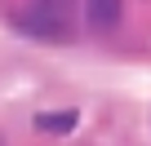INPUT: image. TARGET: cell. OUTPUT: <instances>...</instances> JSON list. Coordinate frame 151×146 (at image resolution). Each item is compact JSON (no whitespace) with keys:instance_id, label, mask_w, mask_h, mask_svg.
<instances>
[{"instance_id":"obj_3","label":"cell","mask_w":151,"mask_h":146,"mask_svg":"<svg viewBox=\"0 0 151 146\" xmlns=\"http://www.w3.org/2000/svg\"><path fill=\"white\" fill-rule=\"evenodd\" d=\"M76 120H80L76 111H40V115H36V128H40V133H71Z\"/></svg>"},{"instance_id":"obj_2","label":"cell","mask_w":151,"mask_h":146,"mask_svg":"<svg viewBox=\"0 0 151 146\" xmlns=\"http://www.w3.org/2000/svg\"><path fill=\"white\" fill-rule=\"evenodd\" d=\"M124 14V0H85V18L93 31H111Z\"/></svg>"},{"instance_id":"obj_1","label":"cell","mask_w":151,"mask_h":146,"mask_svg":"<svg viewBox=\"0 0 151 146\" xmlns=\"http://www.w3.org/2000/svg\"><path fill=\"white\" fill-rule=\"evenodd\" d=\"M27 36L40 40H71V22H67V0H36L27 14L14 18Z\"/></svg>"}]
</instances>
